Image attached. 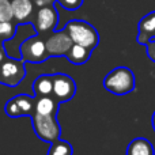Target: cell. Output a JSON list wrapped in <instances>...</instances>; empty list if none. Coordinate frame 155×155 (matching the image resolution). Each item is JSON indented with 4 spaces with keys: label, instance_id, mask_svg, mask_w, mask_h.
Returning <instances> with one entry per match:
<instances>
[{
    "label": "cell",
    "instance_id": "obj_22",
    "mask_svg": "<svg viewBox=\"0 0 155 155\" xmlns=\"http://www.w3.org/2000/svg\"><path fill=\"white\" fill-rule=\"evenodd\" d=\"M5 59V53H4V51L2 49V46H0V64L3 63V60Z\"/></svg>",
    "mask_w": 155,
    "mask_h": 155
},
{
    "label": "cell",
    "instance_id": "obj_19",
    "mask_svg": "<svg viewBox=\"0 0 155 155\" xmlns=\"http://www.w3.org/2000/svg\"><path fill=\"white\" fill-rule=\"evenodd\" d=\"M57 2L60 3L61 7H64L65 10H70V11L78 10L83 4V0H57Z\"/></svg>",
    "mask_w": 155,
    "mask_h": 155
},
{
    "label": "cell",
    "instance_id": "obj_9",
    "mask_svg": "<svg viewBox=\"0 0 155 155\" xmlns=\"http://www.w3.org/2000/svg\"><path fill=\"white\" fill-rule=\"evenodd\" d=\"M59 23V14L54 4L40 7L35 16V31L37 33H48L56 29Z\"/></svg>",
    "mask_w": 155,
    "mask_h": 155
},
{
    "label": "cell",
    "instance_id": "obj_4",
    "mask_svg": "<svg viewBox=\"0 0 155 155\" xmlns=\"http://www.w3.org/2000/svg\"><path fill=\"white\" fill-rule=\"evenodd\" d=\"M19 53L25 63H44L51 57L45 41L41 40L38 35L26 38L19 46Z\"/></svg>",
    "mask_w": 155,
    "mask_h": 155
},
{
    "label": "cell",
    "instance_id": "obj_16",
    "mask_svg": "<svg viewBox=\"0 0 155 155\" xmlns=\"http://www.w3.org/2000/svg\"><path fill=\"white\" fill-rule=\"evenodd\" d=\"M72 154H74L72 146L61 139L51 143V148L48 151V155H72Z\"/></svg>",
    "mask_w": 155,
    "mask_h": 155
},
{
    "label": "cell",
    "instance_id": "obj_7",
    "mask_svg": "<svg viewBox=\"0 0 155 155\" xmlns=\"http://www.w3.org/2000/svg\"><path fill=\"white\" fill-rule=\"evenodd\" d=\"M76 93V83L70 75L54 74L53 75V93L52 95L59 102H67L74 98Z\"/></svg>",
    "mask_w": 155,
    "mask_h": 155
},
{
    "label": "cell",
    "instance_id": "obj_14",
    "mask_svg": "<svg viewBox=\"0 0 155 155\" xmlns=\"http://www.w3.org/2000/svg\"><path fill=\"white\" fill-rule=\"evenodd\" d=\"M33 91L34 97L52 95L53 93V75H40L33 82Z\"/></svg>",
    "mask_w": 155,
    "mask_h": 155
},
{
    "label": "cell",
    "instance_id": "obj_1",
    "mask_svg": "<svg viewBox=\"0 0 155 155\" xmlns=\"http://www.w3.org/2000/svg\"><path fill=\"white\" fill-rule=\"evenodd\" d=\"M104 87L114 95H127L136 87V78L128 67H117L105 76Z\"/></svg>",
    "mask_w": 155,
    "mask_h": 155
},
{
    "label": "cell",
    "instance_id": "obj_8",
    "mask_svg": "<svg viewBox=\"0 0 155 155\" xmlns=\"http://www.w3.org/2000/svg\"><path fill=\"white\" fill-rule=\"evenodd\" d=\"M46 49H48L49 56H65L71 46L74 45L72 40H71L70 34L67 30H60V31H53L45 41Z\"/></svg>",
    "mask_w": 155,
    "mask_h": 155
},
{
    "label": "cell",
    "instance_id": "obj_2",
    "mask_svg": "<svg viewBox=\"0 0 155 155\" xmlns=\"http://www.w3.org/2000/svg\"><path fill=\"white\" fill-rule=\"evenodd\" d=\"M64 29L70 34L74 44L82 45L87 49H91V51L98 46L99 34L95 30V27L93 25H90L88 22L74 19V21H70L65 25Z\"/></svg>",
    "mask_w": 155,
    "mask_h": 155
},
{
    "label": "cell",
    "instance_id": "obj_20",
    "mask_svg": "<svg viewBox=\"0 0 155 155\" xmlns=\"http://www.w3.org/2000/svg\"><path fill=\"white\" fill-rule=\"evenodd\" d=\"M146 48H147V56L150 57L151 61L155 63V40L148 41Z\"/></svg>",
    "mask_w": 155,
    "mask_h": 155
},
{
    "label": "cell",
    "instance_id": "obj_6",
    "mask_svg": "<svg viewBox=\"0 0 155 155\" xmlns=\"http://www.w3.org/2000/svg\"><path fill=\"white\" fill-rule=\"evenodd\" d=\"M5 114L8 117H33L35 114V98L27 94H19L8 99L5 104Z\"/></svg>",
    "mask_w": 155,
    "mask_h": 155
},
{
    "label": "cell",
    "instance_id": "obj_23",
    "mask_svg": "<svg viewBox=\"0 0 155 155\" xmlns=\"http://www.w3.org/2000/svg\"><path fill=\"white\" fill-rule=\"evenodd\" d=\"M151 124H153V129H154V132H155V112H154V114H153V118H151Z\"/></svg>",
    "mask_w": 155,
    "mask_h": 155
},
{
    "label": "cell",
    "instance_id": "obj_17",
    "mask_svg": "<svg viewBox=\"0 0 155 155\" xmlns=\"http://www.w3.org/2000/svg\"><path fill=\"white\" fill-rule=\"evenodd\" d=\"M16 26L11 21H0V41H7L15 35Z\"/></svg>",
    "mask_w": 155,
    "mask_h": 155
},
{
    "label": "cell",
    "instance_id": "obj_15",
    "mask_svg": "<svg viewBox=\"0 0 155 155\" xmlns=\"http://www.w3.org/2000/svg\"><path fill=\"white\" fill-rule=\"evenodd\" d=\"M91 52H93L91 49H87L82 45L74 44L65 56H67V59L70 60L72 64L82 65V64H84V63L88 61V59H90V56H91Z\"/></svg>",
    "mask_w": 155,
    "mask_h": 155
},
{
    "label": "cell",
    "instance_id": "obj_10",
    "mask_svg": "<svg viewBox=\"0 0 155 155\" xmlns=\"http://www.w3.org/2000/svg\"><path fill=\"white\" fill-rule=\"evenodd\" d=\"M155 40V11L144 15L139 22V34L137 42L140 45H147L148 41Z\"/></svg>",
    "mask_w": 155,
    "mask_h": 155
},
{
    "label": "cell",
    "instance_id": "obj_13",
    "mask_svg": "<svg viewBox=\"0 0 155 155\" xmlns=\"http://www.w3.org/2000/svg\"><path fill=\"white\" fill-rule=\"evenodd\" d=\"M125 155H155V151L150 140L144 137H136L128 144Z\"/></svg>",
    "mask_w": 155,
    "mask_h": 155
},
{
    "label": "cell",
    "instance_id": "obj_18",
    "mask_svg": "<svg viewBox=\"0 0 155 155\" xmlns=\"http://www.w3.org/2000/svg\"><path fill=\"white\" fill-rule=\"evenodd\" d=\"M12 7L10 0H0V21H12Z\"/></svg>",
    "mask_w": 155,
    "mask_h": 155
},
{
    "label": "cell",
    "instance_id": "obj_24",
    "mask_svg": "<svg viewBox=\"0 0 155 155\" xmlns=\"http://www.w3.org/2000/svg\"><path fill=\"white\" fill-rule=\"evenodd\" d=\"M0 46H2V41H0Z\"/></svg>",
    "mask_w": 155,
    "mask_h": 155
},
{
    "label": "cell",
    "instance_id": "obj_12",
    "mask_svg": "<svg viewBox=\"0 0 155 155\" xmlns=\"http://www.w3.org/2000/svg\"><path fill=\"white\" fill-rule=\"evenodd\" d=\"M33 0H11L14 19L18 22H25L33 14Z\"/></svg>",
    "mask_w": 155,
    "mask_h": 155
},
{
    "label": "cell",
    "instance_id": "obj_11",
    "mask_svg": "<svg viewBox=\"0 0 155 155\" xmlns=\"http://www.w3.org/2000/svg\"><path fill=\"white\" fill-rule=\"evenodd\" d=\"M59 101L52 95L37 97L35 98V113L37 114H57L59 112Z\"/></svg>",
    "mask_w": 155,
    "mask_h": 155
},
{
    "label": "cell",
    "instance_id": "obj_21",
    "mask_svg": "<svg viewBox=\"0 0 155 155\" xmlns=\"http://www.w3.org/2000/svg\"><path fill=\"white\" fill-rule=\"evenodd\" d=\"M35 5L38 7H44V5H49V4H54V0H33Z\"/></svg>",
    "mask_w": 155,
    "mask_h": 155
},
{
    "label": "cell",
    "instance_id": "obj_3",
    "mask_svg": "<svg viewBox=\"0 0 155 155\" xmlns=\"http://www.w3.org/2000/svg\"><path fill=\"white\" fill-rule=\"evenodd\" d=\"M31 121H33V129H34L35 135L38 136V139L48 143H53L60 139L61 129H60L56 114L44 116L35 113L31 117Z\"/></svg>",
    "mask_w": 155,
    "mask_h": 155
},
{
    "label": "cell",
    "instance_id": "obj_5",
    "mask_svg": "<svg viewBox=\"0 0 155 155\" xmlns=\"http://www.w3.org/2000/svg\"><path fill=\"white\" fill-rule=\"evenodd\" d=\"M26 76V68H25L23 60L5 57L0 64V83L8 87L18 86Z\"/></svg>",
    "mask_w": 155,
    "mask_h": 155
}]
</instances>
